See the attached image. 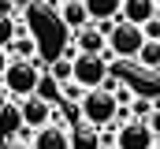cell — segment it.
<instances>
[{
	"label": "cell",
	"mask_w": 160,
	"mask_h": 149,
	"mask_svg": "<svg viewBox=\"0 0 160 149\" xmlns=\"http://www.w3.org/2000/svg\"><path fill=\"white\" fill-rule=\"evenodd\" d=\"M78 112L82 119H86V127H93V131H101V127H108V123H116V97L108 93V90H86V97L78 101Z\"/></svg>",
	"instance_id": "1"
},
{
	"label": "cell",
	"mask_w": 160,
	"mask_h": 149,
	"mask_svg": "<svg viewBox=\"0 0 160 149\" xmlns=\"http://www.w3.org/2000/svg\"><path fill=\"white\" fill-rule=\"evenodd\" d=\"M0 82H4L8 97H30V93H38V64L34 60H8Z\"/></svg>",
	"instance_id": "2"
},
{
	"label": "cell",
	"mask_w": 160,
	"mask_h": 149,
	"mask_svg": "<svg viewBox=\"0 0 160 149\" xmlns=\"http://www.w3.org/2000/svg\"><path fill=\"white\" fill-rule=\"evenodd\" d=\"M108 78V52L101 56H75L71 60V82L82 90H101V82Z\"/></svg>",
	"instance_id": "3"
},
{
	"label": "cell",
	"mask_w": 160,
	"mask_h": 149,
	"mask_svg": "<svg viewBox=\"0 0 160 149\" xmlns=\"http://www.w3.org/2000/svg\"><path fill=\"white\" fill-rule=\"evenodd\" d=\"M104 45H108V56H127V60H134L138 49L145 45V37H142V26H130V23H123L119 15H116V26L108 30Z\"/></svg>",
	"instance_id": "4"
},
{
	"label": "cell",
	"mask_w": 160,
	"mask_h": 149,
	"mask_svg": "<svg viewBox=\"0 0 160 149\" xmlns=\"http://www.w3.org/2000/svg\"><path fill=\"white\" fill-rule=\"evenodd\" d=\"M153 131L142 119H123L116 131V149H153Z\"/></svg>",
	"instance_id": "5"
},
{
	"label": "cell",
	"mask_w": 160,
	"mask_h": 149,
	"mask_svg": "<svg viewBox=\"0 0 160 149\" xmlns=\"http://www.w3.org/2000/svg\"><path fill=\"white\" fill-rule=\"evenodd\" d=\"M19 119H22V127H30V131L52 123V105H48V97H41V93L22 97V105H19Z\"/></svg>",
	"instance_id": "6"
},
{
	"label": "cell",
	"mask_w": 160,
	"mask_h": 149,
	"mask_svg": "<svg viewBox=\"0 0 160 149\" xmlns=\"http://www.w3.org/2000/svg\"><path fill=\"white\" fill-rule=\"evenodd\" d=\"M30 149H71V134H67L60 123H45V127L34 131Z\"/></svg>",
	"instance_id": "7"
},
{
	"label": "cell",
	"mask_w": 160,
	"mask_h": 149,
	"mask_svg": "<svg viewBox=\"0 0 160 149\" xmlns=\"http://www.w3.org/2000/svg\"><path fill=\"white\" fill-rule=\"evenodd\" d=\"M157 15V0H119V19L130 26H142Z\"/></svg>",
	"instance_id": "8"
},
{
	"label": "cell",
	"mask_w": 160,
	"mask_h": 149,
	"mask_svg": "<svg viewBox=\"0 0 160 149\" xmlns=\"http://www.w3.org/2000/svg\"><path fill=\"white\" fill-rule=\"evenodd\" d=\"M75 49H78L82 56H101V52H108V45H104V34H101L93 23H86L82 30H75Z\"/></svg>",
	"instance_id": "9"
},
{
	"label": "cell",
	"mask_w": 160,
	"mask_h": 149,
	"mask_svg": "<svg viewBox=\"0 0 160 149\" xmlns=\"http://www.w3.org/2000/svg\"><path fill=\"white\" fill-rule=\"evenodd\" d=\"M56 8H60V19H63V26H67V30H82V26L89 23V15H86L82 0H63V4H56Z\"/></svg>",
	"instance_id": "10"
},
{
	"label": "cell",
	"mask_w": 160,
	"mask_h": 149,
	"mask_svg": "<svg viewBox=\"0 0 160 149\" xmlns=\"http://www.w3.org/2000/svg\"><path fill=\"white\" fill-rule=\"evenodd\" d=\"M89 23H104V19H116L119 15V0H82Z\"/></svg>",
	"instance_id": "11"
},
{
	"label": "cell",
	"mask_w": 160,
	"mask_h": 149,
	"mask_svg": "<svg viewBox=\"0 0 160 149\" xmlns=\"http://www.w3.org/2000/svg\"><path fill=\"white\" fill-rule=\"evenodd\" d=\"M145 71H160V41H145L142 49H138V56H134Z\"/></svg>",
	"instance_id": "12"
},
{
	"label": "cell",
	"mask_w": 160,
	"mask_h": 149,
	"mask_svg": "<svg viewBox=\"0 0 160 149\" xmlns=\"http://www.w3.org/2000/svg\"><path fill=\"white\" fill-rule=\"evenodd\" d=\"M8 52H15L11 60H38V45L30 41V37H11V45H8Z\"/></svg>",
	"instance_id": "13"
},
{
	"label": "cell",
	"mask_w": 160,
	"mask_h": 149,
	"mask_svg": "<svg viewBox=\"0 0 160 149\" xmlns=\"http://www.w3.org/2000/svg\"><path fill=\"white\" fill-rule=\"evenodd\" d=\"M19 127H22V119H19V108L4 105V108H0V134H4V138H11Z\"/></svg>",
	"instance_id": "14"
},
{
	"label": "cell",
	"mask_w": 160,
	"mask_h": 149,
	"mask_svg": "<svg viewBox=\"0 0 160 149\" xmlns=\"http://www.w3.org/2000/svg\"><path fill=\"white\" fill-rule=\"evenodd\" d=\"M149 112H153V101H149V97H134V101L127 105V116H130V119H142V123L149 119Z\"/></svg>",
	"instance_id": "15"
},
{
	"label": "cell",
	"mask_w": 160,
	"mask_h": 149,
	"mask_svg": "<svg viewBox=\"0 0 160 149\" xmlns=\"http://www.w3.org/2000/svg\"><path fill=\"white\" fill-rule=\"evenodd\" d=\"M142 37L145 41H160V15H153L149 23H142Z\"/></svg>",
	"instance_id": "16"
},
{
	"label": "cell",
	"mask_w": 160,
	"mask_h": 149,
	"mask_svg": "<svg viewBox=\"0 0 160 149\" xmlns=\"http://www.w3.org/2000/svg\"><path fill=\"white\" fill-rule=\"evenodd\" d=\"M11 37H15V23L0 15V49H8V45H11Z\"/></svg>",
	"instance_id": "17"
},
{
	"label": "cell",
	"mask_w": 160,
	"mask_h": 149,
	"mask_svg": "<svg viewBox=\"0 0 160 149\" xmlns=\"http://www.w3.org/2000/svg\"><path fill=\"white\" fill-rule=\"evenodd\" d=\"M71 149H97V134H89V131H82L78 138H71Z\"/></svg>",
	"instance_id": "18"
},
{
	"label": "cell",
	"mask_w": 160,
	"mask_h": 149,
	"mask_svg": "<svg viewBox=\"0 0 160 149\" xmlns=\"http://www.w3.org/2000/svg\"><path fill=\"white\" fill-rule=\"evenodd\" d=\"M60 93H63L67 101H82V97H86V90H82V86H75V82H63V90H60Z\"/></svg>",
	"instance_id": "19"
},
{
	"label": "cell",
	"mask_w": 160,
	"mask_h": 149,
	"mask_svg": "<svg viewBox=\"0 0 160 149\" xmlns=\"http://www.w3.org/2000/svg\"><path fill=\"white\" fill-rule=\"evenodd\" d=\"M11 8H34V0H8Z\"/></svg>",
	"instance_id": "20"
},
{
	"label": "cell",
	"mask_w": 160,
	"mask_h": 149,
	"mask_svg": "<svg viewBox=\"0 0 160 149\" xmlns=\"http://www.w3.org/2000/svg\"><path fill=\"white\" fill-rule=\"evenodd\" d=\"M8 60H11V56H8V49H0V74H4V67H8Z\"/></svg>",
	"instance_id": "21"
},
{
	"label": "cell",
	"mask_w": 160,
	"mask_h": 149,
	"mask_svg": "<svg viewBox=\"0 0 160 149\" xmlns=\"http://www.w3.org/2000/svg\"><path fill=\"white\" fill-rule=\"evenodd\" d=\"M52 4H63V0H52Z\"/></svg>",
	"instance_id": "22"
},
{
	"label": "cell",
	"mask_w": 160,
	"mask_h": 149,
	"mask_svg": "<svg viewBox=\"0 0 160 149\" xmlns=\"http://www.w3.org/2000/svg\"><path fill=\"white\" fill-rule=\"evenodd\" d=\"M157 11H160V0H157Z\"/></svg>",
	"instance_id": "23"
}]
</instances>
